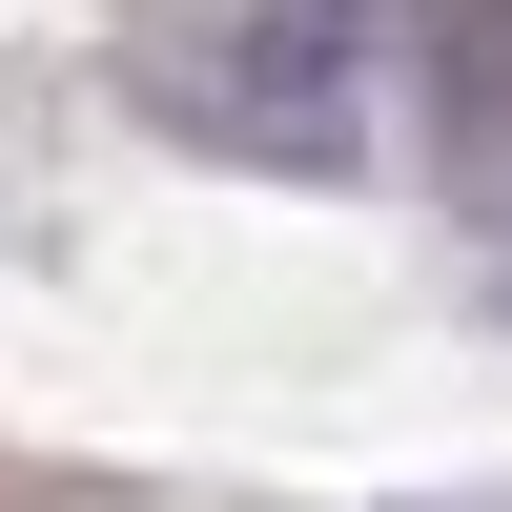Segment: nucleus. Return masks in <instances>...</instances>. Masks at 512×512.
I'll list each match as a JSON object with an SVG mask.
<instances>
[{
	"instance_id": "1",
	"label": "nucleus",
	"mask_w": 512,
	"mask_h": 512,
	"mask_svg": "<svg viewBox=\"0 0 512 512\" xmlns=\"http://www.w3.org/2000/svg\"><path fill=\"white\" fill-rule=\"evenodd\" d=\"M164 103L205 144H328L349 123V0H205L164 41Z\"/></svg>"
},
{
	"instance_id": "2",
	"label": "nucleus",
	"mask_w": 512,
	"mask_h": 512,
	"mask_svg": "<svg viewBox=\"0 0 512 512\" xmlns=\"http://www.w3.org/2000/svg\"><path fill=\"white\" fill-rule=\"evenodd\" d=\"M410 103H431L451 205H492V226H512V0H431V62H410Z\"/></svg>"
}]
</instances>
